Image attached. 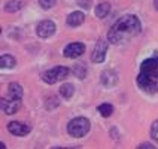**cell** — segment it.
Returning <instances> with one entry per match:
<instances>
[{
    "label": "cell",
    "instance_id": "23",
    "mask_svg": "<svg viewBox=\"0 0 158 149\" xmlns=\"http://www.w3.org/2000/svg\"><path fill=\"white\" fill-rule=\"evenodd\" d=\"M51 149H82L81 146H72V148H64V146H61V148H51Z\"/></svg>",
    "mask_w": 158,
    "mask_h": 149
},
{
    "label": "cell",
    "instance_id": "20",
    "mask_svg": "<svg viewBox=\"0 0 158 149\" xmlns=\"http://www.w3.org/2000/svg\"><path fill=\"white\" fill-rule=\"evenodd\" d=\"M151 136H152V139L155 142H158V121L152 124V127H151Z\"/></svg>",
    "mask_w": 158,
    "mask_h": 149
},
{
    "label": "cell",
    "instance_id": "26",
    "mask_svg": "<svg viewBox=\"0 0 158 149\" xmlns=\"http://www.w3.org/2000/svg\"><path fill=\"white\" fill-rule=\"evenodd\" d=\"M0 149H6V145H5V143H3V142H2V143H0Z\"/></svg>",
    "mask_w": 158,
    "mask_h": 149
},
{
    "label": "cell",
    "instance_id": "19",
    "mask_svg": "<svg viewBox=\"0 0 158 149\" xmlns=\"http://www.w3.org/2000/svg\"><path fill=\"white\" fill-rule=\"evenodd\" d=\"M55 3H57V0H39L40 8L44 9H51L52 6H55Z\"/></svg>",
    "mask_w": 158,
    "mask_h": 149
},
{
    "label": "cell",
    "instance_id": "8",
    "mask_svg": "<svg viewBox=\"0 0 158 149\" xmlns=\"http://www.w3.org/2000/svg\"><path fill=\"white\" fill-rule=\"evenodd\" d=\"M85 52V45L81 43V42H73V43L67 45L66 48H64V57H67V58H78L79 55H82V54Z\"/></svg>",
    "mask_w": 158,
    "mask_h": 149
},
{
    "label": "cell",
    "instance_id": "9",
    "mask_svg": "<svg viewBox=\"0 0 158 149\" xmlns=\"http://www.w3.org/2000/svg\"><path fill=\"white\" fill-rule=\"evenodd\" d=\"M8 130L14 136H27L31 128L28 125H26V124L19 122V121H12V122L8 124Z\"/></svg>",
    "mask_w": 158,
    "mask_h": 149
},
{
    "label": "cell",
    "instance_id": "11",
    "mask_svg": "<svg viewBox=\"0 0 158 149\" xmlns=\"http://www.w3.org/2000/svg\"><path fill=\"white\" fill-rule=\"evenodd\" d=\"M85 21V15H84V12H79V10H75V12H72L70 15L67 17V26L70 27H78L81 26L82 23Z\"/></svg>",
    "mask_w": 158,
    "mask_h": 149
},
{
    "label": "cell",
    "instance_id": "4",
    "mask_svg": "<svg viewBox=\"0 0 158 149\" xmlns=\"http://www.w3.org/2000/svg\"><path fill=\"white\" fill-rule=\"evenodd\" d=\"M69 69L67 67H63V66H57V67H54L51 70H46L42 75V79H44L46 84H55V82H58V81H63V79L67 78V75H69Z\"/></svg>",
    "mask_w": 158,
    "mask_h": 149
},
{
    "label": "cell",
    "instance_id": "21",
    "mask_svg": "<svg viewBox=\"0 0 158 149\" xmlns=\"http://www.w3.org/2000/svg\"><path fill=\"white\" fill-rule=\"evenodd\" d=\"M89 3H91V0H78V5L79 6H82V8H89Z\"/></svg>",
    "mask_w": 158,
    "mask_h": 149
},
{
    "label": "cell",
    "instance_id": "15",
    "mask_svg": "<svg viewBox=\"0 0 158 149\" xmlns=\"http://www.w3.org/2000/svg\"><path fill=\"white\" fill-rule=\"evenodd\" d=\"M72 72H73V75H75L76 78L84 79L85 78V75H87V67H85V64H84V63H78V64H75V66H73Z\"/></svg>",
    "mask_w": 158,
    "mask_h": 149
},
{
    "label": "cell",
    "instance_id": "5",
    "mask_svg": "<svg viewBox=\"0 0 158 149\" xmlns=\"http://www.w3.org/2000/svg\"><path fill=\"white\" fill-rule=\"evenodd\" d=\"M106 51H107V42H106L105 39H98L96 46H94V51L91 54V61L103 63V60H105V57H106Z\"/></svg>",
    "mask_w": 158,
    "mask_h": 149
},
{
    "label": "cell",
    "instance_id": "3",
    "mask_svg": "<svg viewBox=\"0 0 158 149\" xmlns=\"http://www.w3.org/2000/svg\"><path fill=\"white\" fill-rule=\"evenodd\" d=\"M91 124L88 121V118L85 116H78L73 118L70 122L67 124V133L72 137H84L85 134H88Z\"/></svg>",
    "mask_w": 158,
    "mask_h": 149
},
{
    "label": "cell",
    "instance_id": "25",
    "mask_svg": "<svg viewBox=\"0 0 158 149\" xmlns=\"http://www.w3.org/2000/svg\"><path fill=\"white\" fill-rule=\"evenodd\" d=\"M154 6H155V9L158 10V0H154Z\"/></svg>",
    "mask_w": 158,
    "mask_h": 149
},
{
    "label": "cell",
    "instance_id": "7",
    "mask_svg": "<svg viewBox=\"0 0 158 149\" xmlns=\"http://www.w3.org/2000/svg\"><path fill=\"white\" fill-rule=\"evenodd\" d=\"M21 107V98H2V110L6 115L17 114Z\"/></svg>",
    "mask_w": 158,
    "mask_h": 149
},
{
    "label": "cell",
    "instance_id": "17",
    "mask_svg": "<svg viewBox=\"0 0 158 149\" xmlns=\"http://www.w3.org/2000/svg\"><path fill=\"white\" fill-rule=\"evenodd\" d=\"M23 8V3L19 2V0H10V2H8L6 5H5V10L6 12H17V10H19V9Z\"/></svg>",
    "mask_w": 158,
    "mask_h": 149
},
{
    "label": "cell",
    "instance_id": "18",
    "mask_svg": "<svg viewBox=\"0 0 158 149\" xmlns=\"http://www.w3.org/2000/svg\"><path fill=\"white\" fill-rule=\"evenodd\" d=\"M98 114L102 115V116H105V118L110 116V115L114 114V106L109 105V103H103V105H100L98 106Z\"/></svg>",
    "mask_w": 158,
    "mask_h": 149
},
{
    "label": "cell",
    "instance_id": "22",
    "mask_svg": "<svg viewBox=\"0 0 158 149\" xmlns=\"http://www.w3.org/2000/svg\"><path fill=\"white\" fill-rule=\"evenodd\" d=\"M137 149H157V148L152 146V145H149V143H142V145L137 146Z\"/></svg>",
    "mask_w": 158,
    "mask_h": 149
},
{
    "label": "cell",
    "instance_id": "16",
    "mask_svg": "<svg viewBox=\"0 0 158 149\" xmlns=\"http://www.w3.org/2000/svg\"><path fill=\"white\" fill-rule=\"evenodd\" d=\"M73 93H75V87L72 84H63L61 87H60V94L64 98H70L73 96Z\"/></svg>",
    "mask_w": 158,
    "mask_h": 149
},
{
    "label": "cell",
    "instance_id": "1",
    "mask_svg": "<svg viewBox=\"0 0 158 149\" xmlns=\"http://www.w3.org/2000/svg\"><path fill=\"white\" fill-rule=\"evenodd\" d=\"M142 30L140 19L136 15H124L115 23L107 33V40L110 43H119L128 37L139 35Z\"/></svg>",
    "mask_w": 158,
    "mask_h": 149
},
{
    "label": "cell",
    "instance_id": "12",
    "mask_svg": "<svg viewBox=\"0 0 158 149\" xmlns=\"http://www.w3.org/2000/svg\"><path fill=\"white\" fill-rule=\"evenodd\" d=\"M8 94L10 98H21L23 97V87L17 82H12V84H9Z\"/></svg>",
    "mask_w": 158,
    "mask_h": 149
},
{
    "label": "cell",
    "instance_id": "2",
    "mask_svg": "<svg viewBox=\"0 0 158 149\" xmlns=\"http://www.w3.org/2000/svg\"><path fill=\"white\" fill-rule=\"evenodd\" d=\"M137 85L151 94L158 91V52H155V57L146 58L140 64Z\"/></svg>",
    "mask_w": 158,
    "mask_h": 149
},
{
    "label": "cell",
    "instance_id": "24",
    "mask_svg": "<svg viewBox=\"0 0 158 149\" xmlns=\"http://www.w3.org/2000/svg\"><path fill=\"white\" fill-rule=\"evenodd\" d=\"M110 133H112V137H118V136H116V130H115V128H112V130H110Z\"/></svg>",
    "mask_w": 158,
    "mask_h": 149
},
{
    "label": "cell",
    "instance_id": "6",
    "mask_svg": "<svg viewBox=\"0 0 158 149\" xmlns=\"http://www.w3.org/2000/svg\"><path fill=\"white\" fill-rule=\"evenodd\" d=\"M36 33L39 37H51V36L55 33V24H54L52 21H49V19H45V21H40L37 27H36Z\"/></svg>",
    "mask_w": 158,
    "mask_h": 149
},
{
    "label": "cell",
    "instance_id": "14",
    "mask_svg": "<svg viewBox=\"0 0 158 149\" xmlns=\"http://www.w3.org/2000/svg\"><path fill=\"white\" fill-rule=\"evenodd\" d=\"M15 64H17V60L12 55H2V58H0L2 69H12V67H15Z\"/></svg>",
    "mask_w": 158,
    "mask_h": 149
},
{
    "label": "cell",
    "instance_id": "13",
    "mask_svg": "<svg viewBox=\"0 0 158 149\" xmlns=\"http://www.w3.org/2000/svg\"><path fill=\"white\" fill-rule=\"evenodd\" d=\"M109 12H110V5H109L107 2H103V3H100V5H97L96 6V15L98 18L107 17Z\"/></svg>",
    "mask_w": 158,
    "mask_h": 149
},
{
    "label": "cell",
    "instance_id": "10",
    "mask_svg": "<svg viewBox=\"0 0 158 149\" xmlns=\"http://www.w3.org/2000/svg\"><path fill=\"white\" fill-rule=\"evenodd\" d=\"M100 82L103 84V87L106 88H112L116 85V82H118V76H116V73L114 70H105L102 73V76H100Z\"/></svg>",
    "mask_w": 158,
    "mask_h": 149
}]
</instances>
